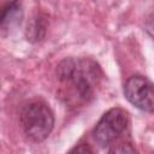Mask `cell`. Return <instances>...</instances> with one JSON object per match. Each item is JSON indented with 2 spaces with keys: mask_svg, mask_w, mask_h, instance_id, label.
I'll return each instance as SVG.
<instances>
[{
  "mask_svg": "<svg viewBox=\"0 0 154 154\" xmlns=\"http://www.w3.org/2000/svg\"><path fill=\"white\" fill-rule=\"evenodd\" d=\"M130 125L129 113L119 107L108 109L94 129V138L100 147H109L119 141Z\"/></svg>",
  "mask_w": 154,
  "mask_h": 154,
  "instance_id": "obj_3",
  "label": "cell"
},
{
  "mask_svg": "<svg viewBox=\"0 0 154 154\" xmlns=\"http://www.w3.org/2000/svg\"><path fill=\"white\" fill-rule=\"evenodd\" d=\"M146 31L154 38V12H152L146 20Z\"/></svg>",
  "mask_w": 154,
  "mask_h": 154,
  "instance_id": "obj_9",
  "label": "cell"
},
{
  "mask_svg": "<svg viewBox=\"0 0 154 154\" xmlns=\"http://www.w3.org/2000/svg\"><path fill=\"white\" fill-rule=\"evenodd\" d=\"M19 119L24 134L34 142L46 140L54 126L53 112L46 103L40 101L25 105L20 111Z\"/></svg>",
  "mask_w": 154,
  "mask_h": 154,
  "instance_id": "obj_2",
  "label": "cell"
},
{
  "mask_svg": "<svg viewBox=\"0 0 154 154\" xmlns=\"http://www.w3.org/2000/svg\"><path fill=\"white\" fill-rule=\"evenodd\" d=\"M23 17L22 6L19 2L13 1L8 2L2 7L1 17H0V25L2 31H10V29L20 24Z\"/></svg>",
  "mask_w": 154,
  "mask_h": 154,
  "instance_id": "obj_5",
  "label": "cell"
},
{
  "mask_svg": "<svg viewBox=\"0 0 154 154\" xmlns=\"http://www.w3.org/2000/svg\"><path fill=\"white\" fill-rule=\"evenodd\" d=\"M124 95L138 109L154 112V83L146 77L131 76L124 84Z\"/></svg>",
  "mask_w": 154,
  "mask_h": 154,
  "instance_id": "obj_4",
  "label": "cell"
},
{
  "mask_svg": "<svg viewBox=\"0 0 154 154\" xmlns=\"http://www.w3.org/2000/svg\"><path fill=\"white\" fill-rule=\"evenodd\" d=\"M67 154H93V152L87 143H79L75 146Z\"/></svg>",
  "mask_w": 154,
  "mask_h": 154,
  "instance_id": "obj_8",
  "label": "cell"
},
{
  "mask_svg": "<svg viewBox=\"0 0 154 154\" xmlns=\"http://www.w3.org/2000/svg\"><path fill=\"white\" fill-rule=\"evenodd\" d=\"M108 154H138L135 146L125 140H119L109 146Z\"/></svg>",
  "mask_w": 154,
  "mask_h": 154,
  "instance_id": "obj_7",
  "label": "cell"
},
{
  "mask_svg": "<svg viewBox=\"0 0 154 154\" xmlns=\"http://www.w3.org/2000/svg\"><path fill=\"white\" fill-rule=\"evenodd\" d=\"M60 99L72 108L89 105L96 96L102 71L90 58H66L57 67Z\"/></svg>",
  "mask_w": 154,
  "mask_h": 154,
  "instance_id": "obj_1",
  "label": "cell"
},
{
  "mask_svg": "<svg viewBox=\"0 0 154 154\" xmlns=\"http://www.w3.org/2000/svg\"><path fill=\"white\" fill-rule=\"evenodd\" d=\"M47 30V20L41 14L32 18V20L28 24L26 29V37L31 42H37L43 38Z\"/></svg>",
  "mask_w": 154,
  "mask_h": 154,
  "instance_id": "obj_6",
  "label": "cell"
}]
</instances>
